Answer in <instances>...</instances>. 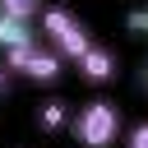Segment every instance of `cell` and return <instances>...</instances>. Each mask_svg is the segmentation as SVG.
I'll list each match as a JSON object with an SVG mask.
<instances>
[{
  "label": "cell",
  "mask_w": 148,
  "mask_h": 148,
  "mask_svg": "<svg viewBox=\"0 0 148 148\" xmlns=\"http://www.w3.org/2000/svg\"><path fill=\"white\" fill-rule=\"evenodd\" d=\"M69 134H74V143H79V148H111V143H120V134H125L120 106H116V102H106V97L83 102V106L69 116Z\"/></svg>",
  "instance_id": "6da1fadb"
},
{
  "label": "cell",
  "mask_w": 148,
  "mask_h": 148,
  "mask_svg": "<svg viewBox=\"0 0 148 148\" xmlns=\"http://www.w3.org/2000/svg\"><path fill=\"white\" fill-rule=\"evenodd\" d=\"M9 92V69H0V97Z\"/></svg>",
  "instance_id": "9c48e42d"
},
{
  "label": "cell",
  "mask_w": 148,
  "mask_h": 148,
  "mask_svg": "<svg viewBox=\"0 0 148 148\" xmlns=\"http://www.w3.org/2000/svg\"><path fill=\"white\" fill-rule=\"evenodd\" d=\"M42 42V28L37 18H14V14H0V56H14L23 46Z\"/></svg>",
  "instance_id": "5b68a950"
},
{
  "label": "cell",
  "mask_w": 148,
  "mask_h": 148,
  "mask_svg": "<svg viewBox=\"0 0 148 148\" xmlns=\"http://www.w3.org/2000/svg\"><path fill=\"white\" fill-rule=\"evenodd\" d=\"M37 28H42V42L46 46H56L65 60H79L88 46H92V32L83 28V18H74L65 5H46L42 9V18H37Z\"/></svg>",
  "instance_id": "7a4b0ae2"
},
{
  "label": "cell",
  "mask_w": 148,
  "mask_h": 148,
  "mask_svg": "<svg viewBox=\"0 0 148 148\" xmlns=\"http://www.w3.org/2000/svg\"><path fill=\"white\" fill-rule=\"evenodd\" d=\"M46 0H0V14H14V18H42Z\"/></svg>",
  "instance_id": "52a82bcc"
},
{
  "label": "cell",
  "mask_w": 148,
  "mask_h": 148,
  "mask_svg": "<svg viewBox=\"0 0 148 148\" xmlns=\"http://www.w3.org/2000/svg\"><path fill=\"white\" fill-rule=\"evenodd\" d=\"M120 139H125V148H148V120H134Z\"/></svg>",
  "instance_id": "ba28073f"
},
{
  "label": "cell",
  "mask_w": 148,
  "mask_h": 148,
  "mask_svg": "<svg viewBox=\"0 0 148 148\" xmlns=\"http://www.w3.org/2000/svg\"><path fill=\"white\" fill-rule=\"evenodd\" d=\"M139 79H143V92H148V65H143V74H139Z\"/></svg>",
  "instance_id": "30bf717a"
},
{
  "label": "cell",
  "mask_w": 148,
  "mask_h": 148,
  "mask_svg": "<svg viewBox=\"0 0 148 148\" xmlns=\"http://www.w3.org/2000/svg\"><path fill=\"white\" fill-rule=\"evenodd\" d=\"M5 69L18 74V79H28V83H60V74H65V56H60L56 46H46V42H32V46L5 56Z\"/></svg>",
  "instance_id": "3957f363"
},
{
  "label": "cell",
  "mask_w": 148,
  "mask_h": 148,
  "mask_svg": "<svg viewBox=\"0 0 148 148\" xmlns=\"http://www.w3.org/2000/svg\"><path fill=\"white\" fill-rule=\"evenodd\" d=\"M74 69H79V79H83V83L102 88V83H111V79H116V51L92 42V46H88V51L74 60Z\"/></svg>",
  "instance_id": "277c9868"
},
{
  "label": "cell",
  "mask_w": 148,
  "mask_h": 148,
  "mask_svg": "<svg viewBox=\"0 0 148 148\" xmlns=\"http://www.w3.org/2000/svg\"><path fill=\"white\" fill-rule=\"evenodd\" d=\"M69 102H60V97H46L42 106H37V130H46V134H56V130H69Z\"/></svg>",
  "instance_id": "8992f818"
}]
</instances>
